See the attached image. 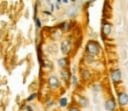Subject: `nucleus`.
Listing matches in <instances>:
<instances>
[{
  "instance_id": "dca6fc26",
  "label": "nucleus",
  "mask_w": 128,
  "mask_h": 111,
  "mask_svg": "<svg viewBox=\"0 0 128 111\" xmlns=\"http://www.w3.org/2000/svg\"><path fill=\"white\" fill-rule=\"evenodd\" d=\"M73 78H74V79H73V83H74V84H75V83H76L77 81H76V78H75V77H73Z\"/></svg>"
},
{
  "instance_id": "2eb2a0df",
  "label": "nucleus",
  "mask_w": 128,
  "mask_h": 111,
  "mask_svg": "<svg viewBox=\"0 0 128 111\" xmlns=\"http://www.w3.org/2000/svg\"><path fill=\"white\" fill-rule=\"evenodd\" d=\"M27 110H28V111H32V109H31L30 106H27Z\"/></svg>"
},
{
  "instance_id": "423d86ee",
  "label": "nucleus",
  "mask_w": 128,
  "mask_h": 111,
  "mask_svg": "<svg viewBox=\"0 0 128 111\" xmlns=\"http://www.w3.org/2000/svg\"><path fill=\"white\" fill-rule=\"evenodd\" d=\"M115 106L116 105H115V102L113 99H109V100H107L106 103H105V108L109 111H113L115 109Z\"/></svg>"
},
{
  "instance_id": "0eeeda50",
  "label": "nucleus",
  "mask_w": 128,
  "mask_h": 111,
  "mask_svg": "<svg viewBox=\"0 0 128 111\" xmlns=\"http://www.w3.org/2000/svg\"><path fill=\"white\" fill-rule=\"evenodd\" d=\"M58 65L60 66V67L65 68L66 66L68 65V60L66 59V58H61V59L58 60Z\"/></svg>"
},
{
  "instance_id": "4468645a",
  "label": "nucleus",
  "mask_w": 128,
  "mask_h": 111,
  "mask_svg": "<svg viewBox=\"0 0 128 111\" xmlns=\"http://www.w3.org/2000/svg\"><path fill=\"white\" fill-rule=\"evenodd\" d=\"M69 111H79V110L77 109V108H75V107H72V108H71Z\"/></svg>"
},
{
  "instance_id": "ddd939ff",
  "label": "nucleus",
  "mask_w": 128,
  "mask_h": 111,
  "mask_svg": "<svg viewBox=\"0 0 128 111\" xmlns=\"http://www.w3.org/2000/svg\"><path fill=\"white\" fill-rule=\"evenodd\" d=\"M35 21H36L37 26H38V27H40V21H39V19H38V18H35Z\"/></svg>"
},
{
  "instance_id": "20e7f679",
  "label": "nucleus",
  "mask_w": 128,
  "mask_h": 111,
  "mask_svg": "<svg viewBox=\"0 0 128 111\" xmlns=\"http://www.w3.org/2000/svg\"><path fill=\"white\" fill-rule=\"evenodd\" d=\"M111 78L114 82H119L121 80V72L120 70H114L111 74Z\"/></svg>"
},
{
  "instance_id": "7ed1b4c3",
  "label": "nucleus",
  "mask_w": 128,
  "mask_h": 111,
  "mask_svg": "<svg viewBox=\"0 0 128 111\" xmlns=\"http://www.w3.org/2000/svg\"><path fill=\"white\" fill-rule=\"evenodd\" d=\"M48 82H49L50 87H51V88H54V89H55V88H57V87L59 86V81H58V79H57L55 76H51V77H49Z\"/></svg>"
},
{
  "instance_id": "39448f33",
  "label": "nucleus",
  "mask_w": 128,
  "mask_h": 111,
  "mask_svg": "<svg viewBox=\"0 0 128 111\" xmlns=\"http://www.w3.org/2000/svg\"><path fill=\"white\" fill-rule=\"evenodd\" d=\"M118 101L121 105H126L128 102V95L126 93H120L118 97Z\"/></svg>"
},
{
  "instance_id": "f8f14e48",
  "label": "nucleus",
  "mask_w": 128,
  "mask_h": 111,
  "mask_svg": "<svg viewBox=\"0 0 128 111\" xmlns=\"http://www.w3.org/2000/svg\"><path fill=\"white\" fill-rule=\"evenodd\" d=\"M34 97H36V94H32V95H31L30 97H28V98H27V101H30V100H32V99L34 98Z\"/></svg>"
},
{
  "instance_id": "f03ea898",
  "label": "nucleus",
  "mask_w": 128,
  "mask_h": 111,
  "mask_svg": "<svg viewBox=\"0 0 128 111\" xmlns=\"http://www.w3.org/2000/svg\"><path fill=\"white\" fill-rule=\"evenodd\" d=\"M61 50L64 54H67L70 50V42L68 40H64L61 43Z\"/></svg>"
},
{
  "instance_id": "9d476101",
  "label": "nucleus",
  "mask_w": 128,
  "mask_h": 111,
  "mask_svg": "<svg viewBox=\"0 0 128 111\" xmlns=\"http://www.w3.org/2000/svg\"><path fill=\"white\" fill-rule=\"evenodd\" d=\"M79 103L82 105V106H87L88 105V100L84 97H79Z\"/></svg>"
},
{
  "instance_id": "6e6552de",
  "label": "nucleus",
  "mask_w": 128,
  "mask_h": 111,
  "mask_svg": "<svg viewBox=\"0 0 128 111\" xmlns=\"http://www.w3.org/2000/svg\"><path fill=\"white\" fill-rule=\"evenodd\" d=\"M61 76H62V78H63L65 81L68 80L69 77H70L69 71H68V70H62V71H61Z\"/></svg>"
},
{
  "instance_id": "9b49d317",
  "label": "nucleus",
  "mask_w": 128,
  "mask_h": 111,
  "mask_svg": "<svg viewBox=\"0 0 128 111\" xmlns=\"http://www.w3.org/2000/svg\"><path fill=\"white\" fill-rule=\"evenodd\" d=\"M66 105H67V99L66 98H61L60 99V106L65 107Z\"/></svg>"
},
{
  "instance_id": "f257e3e1",
  "label": "nucleus",
  "mask_w": 128,
  "mask_h": 111,
  "mask_svg": "<svg viewBox=\"0 0 128 111\" xmlns=\"http://www.w3.org/2000/svg\"><path fill=\"white\" fill-rule=\"evenodd\" d=\"M87 51L90 54H93V55L98 54L99 53V46H98V44L95 41H89L88 44H87Z\"/></svg>"
},
{
  "instance_id": "1a4fd4ad",
  "label": "nucleus",
  "mask_w": 128,
  "mask_h": 111,
  "mask_svg": "<svg viewBox=\"0 0 128 111\" xmlns=\"http://www.w3.org/2000/svg\"><path fill=\"white\" fill-rule=\"evenodd\" d=\"M102 30H103V33L105 35H108V34H110V32H111V26L109 24H105L103 26Z\"/></svg>"
}]
</instances>
